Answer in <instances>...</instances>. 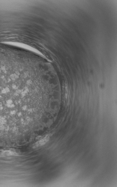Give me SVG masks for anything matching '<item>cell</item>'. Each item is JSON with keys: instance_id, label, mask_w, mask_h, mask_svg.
<instances>
[{"instance_id": "2", "label": "cell", "mask_w": 117, "mask_h": 187, "mask_svg": "<svg viewBox=\"0 0 117 187\" xmlns=\"http://www.w3.org/2000/svg\"><path fill=\"white\" fill-rule=\"evenodd\" d=\"M19 152L14 150H0V156H16L18 155Z\"/></svg>"}, {"instance_id": "1", "label": "cell", "mask_w": 117, "mask_h": 187, "mask_svg": "<svg viewBox=\"0 0 117 187\" xmlns=\"http://www.w3.org/2000/svg\"><path fill=\"white\" fill-rule=\"evenodd\" d=\"M50 136L49 135L46 136L43 138L40 139L39 141H38L36 143H34L33 145V148H39L41 146H43L48 142L50 140Z\"/></svg>"}]
</instances>
